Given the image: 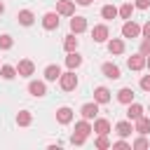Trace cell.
Wrapping results in <instances>:
<instances>
[{
  "instance_id": "3957f363",
  "label": "cell",
  "mask_w": 150,
  "mask_h": 150,
  "mask_svg": "<svg viewBox=\"0 0 150 150\" xmlns=\"http://www.w3.org/2000/svg\"><path fill=\"white\" fill-rule=\"evenodd\" d=\"M56 14H61V16H73V14H75L73 0H56Z\"/></svg>"
},
{
  "instance_id": "7402d4cb",
  "label": "cell",
  "mask_w": 150,
  "mask_h": 150,
  "mask_svg": "<svg viewBox=\"0 0 150 150\" xmlns=\"http://www.w3.org/2000/svg\"><path fill=\"white\" fill-rule=\"evenodd\" d=\"M108 52H110V54H122V52H124V42H122L120 38L108 40Z\"/></svg>"
},
{
  "instance_id": "5b68a950",
  "label": "cell",
  "mask_w": 150,
  "mask_h": 150,
  "mask_svg": "<svg viewBox=\"0 0 150 150\" xmlns=\"http://www.w3.org/2000/svg\"><path fill=\"white\" fill-rule=\"evenodd\" d=\"M127 66H129V70H143L145 68V54H134V56H129L127 59Z\"/></svg>"
},
{
  "instance_id": "6da1fadb",
  "label": "cell",
  "mask_w": 150,
  "mask_h": 150,
  "mask_svg": "<svg viewBox=\"0 0 150 150\" xmlns=\"http://www.w3.org/2000/svg\"><path fill=\"white\" fill-rule=\"evenodd\" d=\"M59 84H61V89H63V91H73V89L77 87V75H75L73 70H68V73H61V77H59Z\"/></svg>"
},
{
  "instance_id": "e0dca14e",
  "label": "cell",
  "mask_w": 150,
  "mask_h": 150,
  "mask_svg": "<svg viewBox=\"0 0 150 150\" xmlns=\"http://www.w3.org/2000/svg\"><path fill=\"white\" fill-rule=\"evenodd\" d=\"M117 101L124 103V105H129V103L134 101V89H131V87H122V89L117 91Z\"/></svg>"
},
{
  "instance_id": "8d00e7d4",
  "label": "cell",
  "mask_w": 150,
  "mask_h": 150,
  "mask_svg": "<svg viewBox=\"0 0 150 150\" xmlns=\"http://www.w3.org/2000/svg\"><path fill=\"white\" fill-rule=\"evenodd\" d=\"M141 33H143L145 38H150V21H145V23L141 26Z\"/></svg>"
},
{
  "instance_id": "74e56055",
  "label": "cell",
  "mask_w": 150,
  "mask_h": 150,
  "mask_svg": "<svg viewBox=\"0 0 150 150\" xmlns=\"http://www.w3.org/2000/svg\"><path fill=\"white\" fill-rule=\"evenodd\" d=\"M77 5H82V7H87V5H91V0H77Z\"/></svg>"
},
{
  "instance_id": "d590c367",
  "label": "cell",
  "mask_w": 150,
  "mask_h": 150,
  "mask_svg": "<svg viewBox=\"0 0 150 150\" xmlns=\"http://www.w3.org/2000/svg\"><path fill=\"white\" fill-rule=\"evenodd\" d=\"M134 7H138V9H148V7H150V0H136Z\"/></svg>"
},
{
  "instance_id": "ac0fdd59",
  "label": "cell",
  "mask_w": 150,
  "mask_h": 150,
  "mask_svg": "<svg viewBox=\"0 0 150 150\" xmlns=\"http://www.w3.org/2000/svg\"><path fill=\"white\" fill-rule=\"evenodd\" d=\"M91 131H96V134H108V131H110V122H108L105 117H96Z\"/></svg>"
},
{
  "instance_id": "2e32d148",
  "label": "cell",
  "mask_w": 150,
  "mask_h": 150,
  "mask_svg": "<svg viewBox=\"0 0 150 150\" xmlns=\"http://www.w3.org/2000/svg\"><path fill=\"white\" fill-rule=\"evenodd\" d=\"M56 122H59V124H68V122H73V110H70L68 105L59 108V110H56Z\"/></svg>"
},
{
  "instance_id": "52a82bcc",
  "label": "cell",
  "mask_w": 150,
  "mask_h": 150,
  "mask_svg": "<svg viewBox=\"0 0 150 150\" xmlns=\"http://www.w3.org/2000/svg\"><path fill=\"white\" fill-rule=\"evenodd\" d=\"M42 26H45L47 30H56V28H59V14H56V12H47V14L42 16Z\"/></svg>"
},
{
  "instance_id": "f1b7e54d",
  "label": "cell",
  "mask_w": 150,
  "mask_h": 150,
  "mask_svg": "<svg viewBox=\"0 0 150 150\" xmlns=\"http://www.w3.org/2000/svg\"><path fill=\"white\" fill-rule=\"evenodd\" d=\"M0 75H2L5 80H12V77L16 75V68H14V66H2V68H0Z\"/></svg>"
},
{
  "instance_id": "836d02e7",
  "label": "cell",
  "mask_w": 150,
  "mask_h": 150,
  "mask_svg": "<svg viewBox=\"0 0 150 150\" xmlns=\"http://www.w3.org/2000/svg\"><path fill=\"white\" fill-rule=\"evenodd\" d=\"M141 54H145V56L150 54V38H145V40L141 42Z\"/></svg>"
},
{
  "instance_id": "277c9868",
  "label": "cell",
  "mask_w": 150,
  "mask_h": 150,
  "mask_svg": "<svg viewBox=\"0 0 150 150\" xmlns=\"http://www.w3.org/2000/svg\"><path fill=\"white\" fill-rule=\"evenodd\" d=\"M122 35H124V38H138V35H141V26L134 23L131 19H127V21L122 23Z\"/></svg>"
},
{
  "instance_id": "cb8c5ba5",
  "label": "cell",
  "mask_w": 150,
  "mask_h": 150,
  "mask_svg": "<svg viewBox=\"0 0 150 150\" xmlns=\"http://www.w3.org/2000/svg\"><path fill=\"white\" fill-rule=\"evenodd\" d=\"M77 38H75V33L73 35H66V40H63V49L66 52H77Z\"/></svg>"
},
{
  "instance_id": "ab89813d",
  "label": "cell",
  "mask_w": 150,
  "mask_h": 150,
  "mask_svg": "<svg viewBox=\"0 0 150 150\" xmlns=\"http://www.w3.org/2000/svg\"><path fill=\"white\" fill-rule=\"evenodd\" d=\"M2 12H5V5H2V0H0V14H2Z\"/></svg>"
},
{
  "instance_id": "44dd1931",
  "label": "cell",
  "mask_w": 150,
  "mask_h": 150,
  "mask_svg": "<svg viewBox=\"0 0 150 150\" xmlns=\"http://www.w3.org/2000/svg\"><path fill=\"white\" fill-rule=\"evenodd\" d=\"M59 77H61V68H59V66L52 63V66L45 68V80H47V82H56Z\"/></svg>"
},
{
  "instance_id": "1f68e13d",
  "label": "cell",
  "mask_w": 150,
  "mask_h": 150,
  "mask_svg": "<svg viewBox=\"0 0 150 150\" xmlns=\"http://www.w3.org/2000/svg\"><path fill=\"white\" fill-rule=\"evenodd\" d=\"M84 141H87V136H82V134H77V131L70 136V143H73V145H84Z\"/></svg>"
},
{
  "instance_id": "d6986e66",
  "label": "cell",
  "mask_w": 150,
  "mask_h": 150,
  "mask_svg": "<svg viewBox=\"0 0 150 150\" xmlns=\"http://www.w3.org/2000/svg\"><path fill=\"white\" fill-rule=\"evenodd\" d=\"M16 19H19V23H21V26H33V21H35V14H33L30 9H21V12L16 14Z\"/></svg>"
},
{
  "instance_id": "8fae6325",
  "label": "cell",
  "mask_w": 150,
  "mask_h": 150,
  "mask_svg": "<svg viewBox=\"0 0 150 150\" xmlns=\"http://www.w3.org/2000/svg\"><path fill=\"white\" fill-rule=\"evenodd\" d=\"M115 131H117L122 138L131 136V131H134V124H131V120H122V122H117V124H115Z\"/></svg>"
},
{
  "instance_id": "484cf974",
  "label": "cell",
  "mask_w": 150,
  "mask_h": 150,
  "mask_svg": "<svg viewBox=\"0 0 150 150\" xmlns=\"http://www.w3.org/2000/svg\"><path fill=\"white\" fill-rule=\"evenodd\" d=\"M131 14H134V5H131V2H124V5L117 9V16H122V19H131Z\"/></svg>"
},
{
  "instance_id": "7c38bea8",
  "label": "cell",
  "mask_w": 150,
  "mask_h": 150,
  "mask_svg": "<svg viewBox=\"0 0 150 150\" xmlns=\"http://www.w3.org/2000/svg\"><path fill=\"white\" fill-rule=\"evenodd\" d=\"M134 131H138L141 136H148V134H150V117H145V115L138 117L136 124H134Z\"/></svg>"
},
{
  "instance_id": "5bb4252c",
  "label": "cell",
  "mask_w": 150,
  "mask_h": 150,
  "mask_svg": "<svg viewBox=\"0 0 150 150\" xmlns=\"http://www.w3.org/2000/svg\"><path fill=\"white\" fill-rule=\"evenodd\" d=\"M94 101L96 103H110V89L108 87H96L94 89Z\"/></svg>"
},
{
  "instance_id": "e575fe53",
  "label": "cell",
  "mask_w": 150,
  "mask_h": 150,
  "mask_svg": "<svg viewBox=\"0 0 150 150\" xmlns=\"http://www.w3.org/2000/svg\"><path fill=\"white\" fill-rule=\"evenodd\" d=\"M141 89L143 91H150V75H143L141 77Z\"/></svg>"
},
{
  "instance_id": "ffe728a7",
  "label": "cell",
  "mask_w": 150,
  "mask_h": 150,
  "mask_svg": "<svg viewBox=\"0 0 150 150\" xmlns=\"http://www.w3.org/2000/svg\"><path fill=\"white\" fill-rule=\"evenodd\" d=\"M66 66H68L70 70L80 68V66H82V56H80L77 52H68V56H66Z\"/></svg>"
},
{
  "instance_id": "9c48e42d",
  "label": "cell",
  "mask_w": 150,
  "mask_h": 150,
  "mask_svg": "<svg viewBox=\"0 0 150 150\" xmlns=\"http://www.w3.org/2000/svg\"><path fill=\"white\" fill-rule=\"evenodd\" d=\"M28 94L30 96H45L47 94V87H45V82H40V80H33V82H28Z\"/></svg>"
},
{
  "instance_id": "d6a6232c",
  "label": "cell",
  "mask_w": 150,
  "mask_h": 150,
  "mask_svg": "<svg viewBox=\"0 0 150 150\" xmlns=\"http://www.w3.org/2000/svg\"><path fill=\"white\" fill-rule=\"evenodd\" d=\"M112 148H117V150H127V148H131V143H127L124 138H120V141H115V143H110Z\"/></svg>"
},
{
  "instance_id": "7a4b0ae2",
  "label": "cell",
  "mask_w": 150,
  "mask_h": 150,
  "mask_svg": "<svg viewBox=\"0 0 150 150\" xmlns=\"http://www.w3.org/2000/svg\"><path fill=\"white\" fill-rule=\"evenodd\" d=\"M33 73H35V63H33L30 59H21L19 66H16V75H21V77H30Z\"/></svg>"
},
{
  "instance_id": "f35d334b",
  "label": "cell",
  "mask_w": 150,
  "mask_h": 150,
  "mask_svg": "<svg viewBox=\"0 0 150 150\" xmlns=\"http://www.w3.org/2000/svg\"><path fill=\"white\" fill-rule=\"evenodd\" d=\"M145 68H148V70H150V54H148V56H145Z\"/></svg>"
},
{
  "instance_id": "9a60e30c",
  "label": "cell",
  "mask_w": 150,
  "mask_h": 150,
  "mask_svg": "<svg viewBox=\"0 0 150 150\" xmlns=\"http://www.w3.org/2000/svg\"><path fill=\"white\" fill-rule=\"evenodd\" d=\"M127 117H129L131 122H136L138 117H143V105L131 101V103H129V108H127Z\"/></svg>"
},
{
  "instance_id": "4fadbf2b",
  "label": "cell",
  "mask_w": 150,
  "mask_h": 150,
  "mask_svg": "<svg viewBox=\"0 0 150 150\" xmlns=\"http://www.w3.org/2000/svg\"><path fill=\"white\" fill-rule=\"evenodd\" d=\"M101 70H103V75H105L108 80H120V77H122V75H120V68H117L115 63H103Z\"/></svg>"
},
{
  "instance_id": "f546056e",
  "label": "cell",
  "mask_w": 150,
  "mask_h": 150,
  "mask_svg": "<svg viewBox=\"0 0 150 150\" xmlns=\"http://www.w3.org/2000/svg\"><path fill=\"white\" fill-rule=\"evenodd\" d=\"M131 148H136V150H145V148H150V143H148L145 136H138V138L131 143Z\"/></svg>"
},
{
  "instance_id": "d4e9b609",
  "label": "cell",
  "mask_w": 150,
  "mask_h": 150,
  "mask_svg": "<svg viewBox=\"0 0 150 150\" xmlns=\"http://www.w3.org/2000/svg\"><path fill=\"white\" fill-rule=\"evenodd\" d=\"M75 131H77V134H82V136H89V134H91V124H89V120H84V117H82V120L75 124Z\"/></svg>"
},
{
  "instance_id": "4dcf8cb0",
  "label": "cell",
  "mask_w": 150,
  "mask_h": 150,
  "mask_svg": "<svg viewBox=\"0 0 150 150\" xmlns=\"http://www.w3.org/2000/svg\"><path fill=\"white\" fill-rule=\"evenodd\" d=\"M12 45H14L12 35H0V49H12Z\"/></svg>"
},
{
  "instance_id": "83f0119b",
  "label": "cell",
  "mask_w": 150,
  "mask_h": 150,
  "mask_svg": "<svg viewBox=\"0 0 150 150\" xmlns=\"http://www.w3.org/2000/svg\"><path fill=\"white\" fill-rule=\"evenodd\" d=\"M98 150H105V148H110V141H108V134H98V138H96V143H94Z\"/></svg>"
},
{
  "instance_id": "ba28073f",
  "label": "cell",
  "mask_w": 150,
  "mask_h": 150,
  "mask_svg": "<svg viewBox=\"0 0 150 150\" xmlns=\"http://www.w3.org/2000/svg\"><path fill=\"white\" fill-rule=\"evenodd\" d=\"M70 30H73L75 35L84 33V30H87V19H84V16H75V14H73V19H70Z\"/></svg>"
},
{
  "instance_id": "603a6c76",
  "label": "cell",
  "mask_w": 150,
  "mask_h": 150,
  "mask_svg": "<svg viewBox=\"0 0 150 150\" xmlns=\"http://www.w3.org/2000/svg\"><path fill=\"white\" fill-rule=\"evenodd\" d=\"M101 16H103L105 21H112V19L117 16V7H115V5H103V9H101Z\"/></svg>"
},
{
  "instance_id": "30bf717a",
  "label": "cell",
  "mask_w": 150,
  "mask_h": 150,
  "mask_svg": "<svg viewBox=\"0 0 150 150\" xmlns=\"http://www.w3.org/2000/svg\"><path fill=\"white\" fill-rule=\"evenodd\" d=\"M80 112H82L84 120H96V115H98V103H96V101H94V103H84V105L80 108Z\"/></svg>"
},
{
  "instance_id": "8992f818",
  "label": "cell",
  "mask_w": 150,
  "mask_h": 150,
  "mask_svg": "<svg viewBox=\"0 0 150 150\" xmlns=\"http://www.w3.org/2000/svg\"><path fill=\"white\" fill-rule=\"evenodd\" d=\"M108 35H110V30H108V26H105V23H98V26H94V30H91L94 42H105V40H108Z\"/></svg>"
},
{
  "instance_id": "4316f807",
  "label": "cell",
  "mask_w": 150,
  "mask_h": 150,
  "mask_svg": "<svg viewBox=\"0 0 150 150\" xmlns=\"http://www.w3.org/2000/svg\"><path fill=\"white\" fill-rule=\"evenodd\" d=\"M30 122H33V117H30L28 110H21V112L16 115V124H19V127H28Z\"/></svg>"
}]
</instances>
